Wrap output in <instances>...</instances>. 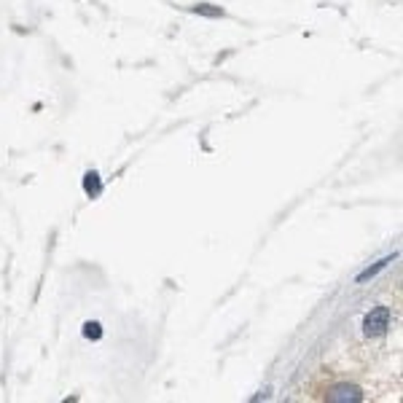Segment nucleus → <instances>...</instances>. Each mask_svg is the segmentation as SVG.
<instances>
[{
    "label": "nucleus",
    "mask_w": 403,
    "mask_h": 403,
    "mask_svg": "<svg viewBox=\"0 0 403 403\" xmlns=\"http://www.w3.org/2000/svg\"><path fill=\"white\" fill-rule=\"evenodd\" d=\"M87 191H89V193H100V183H97V173H89V175H87Z\"/></svg>",
    "instance_id": "5"
},
{
    "label": "nucleus",
    "mask_w": 403,
    "mask_h": 403,
    "mask_svg": "<svg viewBox=\"0 0 403 403\" xmlns=\"http://www.w3.org/2000/svg\"><path fill=\"white\" fill-rule=\"evenodd\" d=\"M387 328H390V309L387 307H374L363 320L366 336H382Z\"/></svg>",
    "instance_id": "1"
},
{
    "label": "nucleus",
    "mask_w": 403,
    "mask_h": 403,
    "mask_svg": "<svg viewBox=\"0 0 403 403\" xmlns=\"http://www.w3.org/2000/svg\"><path fill=\"white\" fill-rule=\"evenodd\" d=\"M393 261V258H385V261H379L376 263V266H371V269H366V272H363V274H360V277H358V282H366V280H371V277H374V274H376V272H382V269H385L387 263Z\"/></svg>",
    "instance_id": "3"
},
{
    "label": "nucleus",
    "mask_w": 403,
    "mask_h": 403,
    "mask_svg": "<svg viewBox=\"0 0 403 403\" xmlns=\"http://www.w3.org/2000/svg\"><path fill=\"white\" fill-rule=\"evenodd\" d=\"M84 336H87V339H100V336H103L100 323H87V325H84Z\"/></svg>",
    "instance_id": "4"
},
{
    "label": "nucleus",
    "mask_w": 403,
    "mask_h": 403,
    "mask_svg": "<svg viewBox=\"0 0 403 403\" xmlns=\"http://www.w3.org/2000/svg\"><path fill=\"white\" fill-rule=\"evenodd\" d=\"M193 14H202V17H224V8H218V6H212V3H199V6H193Z\"/></svg>",
    "instance_id": "2"
}]
</instances>
